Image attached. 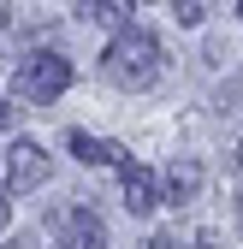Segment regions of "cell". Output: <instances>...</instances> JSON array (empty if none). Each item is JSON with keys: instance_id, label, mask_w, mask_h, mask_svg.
Listing matches in <instances>:
<instances>
[{"instance_id": "cell-1", "label": "cell", "mask_w": 243, "mask_h": 249, "mask_svg": "<svg viewBox=\"0 0 243 249\" xmlns=\"http://www.w3.org/2000/svg\"><path fill=\"white\" fill-rule=\"evenodd\" d=\"M101 71H107V83H119V89H131V95H142V89L160 83V42L148 36L142 24L119 30V36L107 42V53H101Z\"/></svg>"}, {"instance_id": "cell-2", "label": "cell", "mask_w": 243, "mask_h": 249, "mask_svg": "<svg viewBox=\"0 0 243 249\" xmlns=\"http://www.w3.org/2000/svg\"><path fill=\"white\" fill-rule=\"evenodd\" d=\"M12 89H18L24 101L48 107V101H59V95L71 89V59H66V53H30V59H18Z\"/></svg>"}, {"instance_id": "cell-3", "label": "cell", "mask_w": 243, "mask_h": 249, "mask_svg": "<svg viewBox=\"0 0 243 249\" xmlns=\"http://www.w3.org/2000/svg\"><path fill=\"white\" fill-rule=\"evenodd\" d=\"M48 178H53V154H48L42 142H12V148H6V190H12V196L42 190Z\"/></svg>"}, {"instance_id": "cell-4", "label": "cell", "mask_w": 243, "mask_h": 249, "mask_svg": "<svg viewBox=\"0 0 243 249\" xmlns=\"http://www.w3.org/2000/svg\"><path fill=\"white\" fill-rule=\"evenodd\" d=\"M59 249H107V220L95 208H66L59 213Z\"/></svg>"}, {"instance_id": "cell-5", "label": "cell", "mask_w": 243, "mask_h": 249, "mask_svg": "<svg viewBox=\"0 0 243 249\" xmlns=\"http://www.w3.org/2000/svg\"><path fill=\"white\" fill-rule=\"evenodd\" d=\"M119 196H125L131 213H148V208L160 202V178L148 172V166H137V160H125V166H119Z\"/></svg>"}, {"instance_id": "cell-6", "label": "cell", "mask_w": 243, "mask_h": 249, "mask_svg": "<svg viewBox=\"0 0 243 249\" xmlns=\"http://www.w3.org/2000/svg\"><path fill=\"white\" fill-rule=\"evenodd\" d=\"M160 190H166V202H196V190H202V160H196V154H178V160L166 166V178H160Z\"/></svg>"}, {"instance_id": "cell-7", "label": "cell", "mask_w": 243, "mask_h": 249, "mask_svg": "<svg viewBox=\"0 0 243 249\" xmlns=\"http://www.w3.org/2000/svg\"><path fill=\"white\" fill-rule=\"evenodd\" d=\"M66 148L77 154L83 166H125V160H131L119 142H101V137H89V131H71V137H66Z\"/></svg>"}, {"instance_id": "cell-8", "label": "cell", "mask_w": 243, "mask_h": 249, "mask_svg": "<svg viewBox=\"0 0 243 249\" xmlns=\"http://www.w3.org/2000/svg\"><path fill=\"white\" fill-rule=\"evenodd\" d=\"M77 18H83V24H107L113 36H119V30H131V6H125V0H83Z\"/></svg>"}, {"instance_id": "cell-9", "label": "cell", "mask_w": 243, "mask_h": 249, "mask_svg": "<svg viewBox=\"0 0 243 249\" xmlns=\"http://www.w3.org/2000/svg\"><path fill=\"white\" fill-rule=\"evenodd\" d=\"M172 18H178V24H202L208 6H202V0H184V6H172Z\"/></svg>"}, {"instance_id": "cell-10", "label": "cell", "mask_w": 243, "mask_h": 249, "mask_svg": "<svg viewBox=\"0 0 243 249\" xmlns=\"http://www.w3.org/2000/svg\"><path fill=\"white\" fill-rule=\"evenodd\" d=\"M142 249H184V243H178V237H148Z\"/></svg>"}, {"instance_id": "cell-11", "label": "cell", "mask_w": 243, "mask_h": 249, "mask_svg": "<svg viewBox=\"0 0 243 249\" xmlns=\"http://www.w3.org/2000/svg\"><path fill=\"white\" fill-rule=\"evenodd\" d=\"M6 220H12V202H6V196H0V231H6Z\"/></svg>"}, {"instance_id": "cell-12", "label": "cell", "mask_w": 243, "mask_h": 249, "mask_svg": "<svg viewBox=\"0 0 243 249\" xmlns=\"http://www.w3.org/2000/svg\"><path fill=\"white\" fill-rule=\"evenodd\" d=\"M6 124H12V107H6V95H0V131H6Z\"/></svg>"}, {"instance_id": "cell-13", "label": "cell", "mask_w": 243, "mask_h": 249, "mask_svg": "<svg viewBox=\"0 0 243 249\" xmlns=\"http://www.w3.org/2000/svg\"><path fill=\"white\" fill-rule=\"evenodd\" d=\"M12 249H36V237H18V243H12Z\"/></svg>"}, {"instance_id": "cell-14", "label": "cell", "mask_w": 243, "mask_h": 249, "mask_svg": "<svg viewBox=\"0 0 243 249\" xmlns=\"http://www.w3.org/2000/svg\"><path fill=\"white\" fill-rule=\"evenodd\" d=\"M237 178H243V142H237Z\"/></svg>"}]
</instances>
